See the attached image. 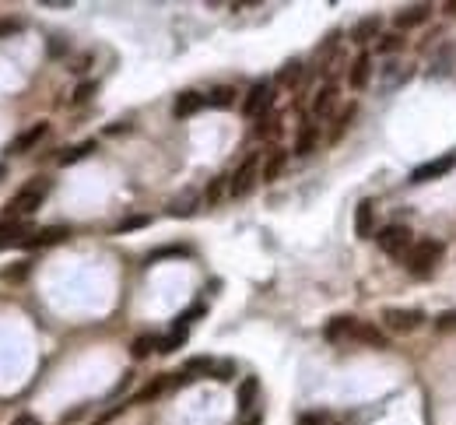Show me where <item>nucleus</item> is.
Segmentation results:
<instances>
[{
  "instance_id": "39",
  "label": "nucleus",
  "mask_w": 456,
  "mask_h": 425,
  "mask_svg": "<svg viewBox=\"0 0 456 425\" xmlns=\"http://www.w3.org/2000/svg\"><path fill=\"white\" fill-rule=\"evenodd\" d=\"M435 327H439V331H450V327H456V309H453V313H446V316H439V320H435Z\"/></svg>"
},
{
  "instance_id": "10",
  "label": "nucleus",
  "mask_w": 456,
  "mask_h": 425,
  "mask_svg": "<svg viewBox=\"0 0 456 425\" xmlns=\"http://www.w3.org/2000/svg\"><path fill=\"white\" fill-rule=\"evenodd\" d=\"M456 166V155H442V159H432V162H425V166H417L411 172V183H432V179H439V176H446V172Z\"/></svg>"
},
{
  "instance_id": "12",
  "label": "nucleus",
  "mask_w": 456,
  "mask_h": 425,
  "mask_svg": "<svg viewBox=\"0 0 456 425\" xmlns=\"http://www.w3.org/2000/svg\"><path fill=\"white\" fill-rule=\"evenodd\" d=\"M355 327H358V320H355V316H333V320H327V327H323V338L330 341V344L351 341V338H355Z\"/></svg>"
},
{
  "instance_id": "34",
  "label": "nucleus",
  "mask_w": 456,
  "mask_h": 425,
  "mask_svg": "<svg viewBox=\"0 0 456 425\" xmlns=\"http://www.w3.org/2000/svg\"><path fill=\"white\" fill-rule=\"evenodd\" d=\"M211 376L221 380V383H228L232 376H235V362H228V359H225V362H214V373H211Z\"/></svg>"
},
{
  "instance_id": "1",
  "label": "nucleus",
  "mask_w": 456,
  "mask_h": 425,
  "mask_svg": "<svg viewBox=\"0 0 456 425\" xmlns=\"http://www.w3.org/2000/svg\"><path fill=\"white\" fill-rule=\"evenodd\" d=\"M53 190V183L46 179V176H36V179H29L11 201H7V218L11 221H21V218H29V214H36L42 208V201H46V194Z\"/></svg>"
},
{
  "instance_id": "18",
  "label": "nucleus",
  "mask_w": 456,
  "mask_h": 425,
  "mask_svg": "<svg viewBox=\"0 0 456 425\" xmlns=\"http://www.w3.org/2000/svg\"><path fill=\"white\" fill-rule=\"evenodd\" d=\"M29 236H32V232H29L25 221H0V250H7V246H21Z\"/></svg>"
},
{
  "instance_id": "25",
  "label": "nucleus",
  "mask_w": 456,
  "mask_h": 425,
  "mask_svg": "<svg viewBox=\"0 0 456 425\" xmlns=\"http://www.w3.org/2000/svg\"><path fill=\"white\" fill-rule=\"evenodd\" d=\"M98 144L95 141H81V144H74V148H67L64 155H60V166H74V162H81V159H88L91 151H95Z\"/></svg>"
},
{
  "instance_id": "17",
  "label": "nucleus",
  "mask_w": 456,
  "mask_h": 425,
  "mask_svg": "<svg viewBox=\"0 0 456 425\" xmlns=\"http://www.w3.org/2000/svg\"><path fill=\"white\" fill-rule=\"evenodd\" d=\"M382 36V18L379 14H369V18H362L355 29H351V39L358 46H365V43H373V39H379Z\"/></svg>"
},
{
  "instance_id": "35",
  "label": "nucleus",
  "mask_w": 456,
  "mask_h": 425,
  "mask_svg": "<svg viewBox=\"0 0 456 425\" xmlns=\"http://www.w3.org/2000/svg\"><path fill=\"white\" fill-rule=\"evenodd\" d=\"M400 46H404L400 36H379V53H397Z\"/></svg>"
},
{
  "instance_id": "26",
  "label": "nucleus",
  "mask_w": 456,
  "mask_h": 425,
  "mask_svg": "<svg viewBox=\"0 0 456 425\" xmlns=\"http://www.w3.org/2000/svg\"><path fill=\"white\" fill-rule=\"evenodd\" d=\"M193 211H197V194H183V197H176V201L168 204V214H172V218H190Z\"/></svg>"
},
{
  "instance_id": "42",
  "label": "nucleus",
  "mask_w": 456,
  "mask_h": 425,
  "mask_svg": "<svg viewBox=\"0 0 456 425\" xmlns=\"http://www.w3.org/2000/svg\"><path fill=\"white\" fill-rule=\"evenodd\" d=\"M120 130H130V124H113V127H106V134H120Z\"/></svg>"
},
{
  "instance_id": "13",
  "label": "nucleus",
  "mask_w": 456,
  "mask_h": 425,
  "mask_svg": "<svg viewBox=\"0 0 456 425\" xmlns=\"http://www.w3.org/2000/svg\"><path fill=\"white\" fill-rule=\"evenodd\" d=\"M204 106H208V99H204L201 91H183V95H176V102H172V116H176V120H186V116L201 113Z\"/></svg>"
},
{
  "instance_id": "22",
  "label": "nucleus",
  "mask_w": 456,
  "mask_h": 425,
  "mask_svg": "<svg viewBox=\"0 0 456 425\" xmlns=\"http://www.w3.org/2000/svg\"><path fill=\"white\" fill-rule=\"evenodd\" d=\"M351 341H362V344H369V348H386V334H382L379 327H373V324H358Z\"/></svg>"
},
{
  "instance_id": "40",
  "label": "nucleus",
  "mask_w": 456,
  "mask_h": 425,
  "mask_svg": "<svg viewBox=\"0 0 456 425\" xmlns=\"http://www.w3.org/2000/svg\"><path fill=\"white\" fill-rule=\"evenodd\" d=\"M11 425H42V422L36 419V415H18V419H14Z\"/></svg>"
},
{
  "instance_id": "6",
  "label": "nucleus",
  "mask_w": 456,
  "mask_h": 425,
  "mask_svg": "<svg viewBox=\"0 0 456 425\" xmlns=\"http://www.w3.org/2000/svg\"><path fill=\"white\" fill-rule=\"evenodd\" d=\"M270 106H274V88H270V81H256L246 91V99H243V113H246L249 120H263Z\"/></svg>"
},
{
  "instance_id": "3",
  "label": "nucleus",
  "mask_w": 456,
  "mask_h": 425,
  "mask_svg": "<svg viewBox=\"0 0 456 425\" xmlns=\"http://www.w3.org/2000/svg\"><path fill=\"white\" fill-rule=\"evenodd\" d=\"M375 243H379L382 254L393 256V260H404V256L411 254V246H415L407 225H386L382 232H375Z\"/></svg>"
},
{
  "instance_id": "19",
  "label": "nucleus",
  "mask_w": 456,
  "mask_h": 425,
  "mask_svg": "<svg viewBox=\"0 0 456 425\" xmlns=\"http://www.w3.org/2000/svg\"><path fill=\"white\" fill-rule=\"evenodd\" d=\"M316 144H320V127H316V124H302L298 134H295V155L305 159V155L316 151Z\"/></svg>"
},
{
  "instance_id": "23",
  "label": "nucleus",
  "mask_w": 456,
  "mask_h": 425,
  "mask_svg": "<svg viewBox=\"0 0 456 425\" xmlns=\"http://www.w3.org/2000/svg\"><path fill=\"white\" fill-rule=\"evenodd\" d=\"M29 274H32V260H14V264H7V267L0 271V278L11 281V285H21Z\"/></svg>"
},
{
  "instance_id": "32",
  "label": "nucleus",
  "mask_w": 456,
  "mask_h": 425,
  "mask_svg": "<svg viewBox=\"0 0 456 425\" xmlns=\"http://www.w3.org/2000/svg\"><path fill=\"white\" fill-rule=\"evenodd\" d=\"M235 102V91L232 88H214L208 95V106H218V109H225V106H232Z\"/></svg>"
},
{
  "instance_id": "4",
  "label": "nucleus",
  "mask_w": 456,
  "mask_h": 425,
  "mask_svg": "<svg viewBox=\"0 0 456 425\" xmlns=\"http://www.w3.org/2000/svg\"><path fill=\"white\" fill-rule=\"evenodd\" d=\"M425 324V313L421 309H400V306H386L382 309V327L393 331V334H411Z\"/></svg>"
},
{
  "instance_id": "31",
  "label": "nucleus",
  "mask_w": 456,
  "mask_h": 425,
  "mask_svg": "<svg viewBox=\"0 0 456 425\" xmlns=\"http://www.w3.org/2000/svg\"><path fill=\"white\" fill-rule=\"evenodd\" d=\"M355 116H358V106H355V102H351V106H344V109H340V116H337V127H333V141H337V137H340V134H344V130L351 127V120H355Z\"/></svg>"
},
{
  "instance_id": "21",
  "label": "nucleus",
  "mask_w": 456,
  "mask_h": 425,
  "mask_svg": "<svg viewBox=\"0 0 456 425\" xmlns=\"http://www.w3.org/2000/svg\"><path fill=\"white\" fill-rule=\"evenodd\" d=\"M168 386H172V380H168V376H155V380L148 383V386H141V390H137V397H133L130 404H148V401L162 397V394H166Z\"/></svg>"
},
{
  "instance_id": "9",
  "label": "nucleus",
  "mask_w": 456,
  "mask_h": 425,
  "mask_svg": "<svg viewBox=\"0 0 456 425\" xmlns=\"http://www.w3.org/2000/svg\"><path fill=\"white\" fill-rule=\"evenodd\" d=\"M71 236V229L67 225H49V229H39V232H32L21 246L25 250H46V246H56V243H64Z\"/></svg>"
},
{
  "instance_id": "36",
  "label": "nucleus",
  "mask_w": 456,
  "mask_h": 425,
  "mask_svg": "<svg viewBox=\"0 0 456 425\" xmlns=\"http://www.w3.org/2000/svg\"><path fill=\"white\" fill-rule=\"evenodd\" d=\"M221 190H225V179H211V186H208V194H204V201H208V204H218V201H221Z\"/></svg>"
},
{
  "instance_id": "8",
  "label": "nucleus",
  "mask_w": 456,
  "mask_h": 425,
  "mask_svg": "<svg viewBox=\"0 0 456 425\" xmlns=\"http://www.w3.org/2000/svg\"><path fill=\"white\" fill-rule=\"evenodd\" d=\"M46 134H49V124H46V120H39V124H32V127H29V130H21V134H18V137H14V141L7 144V155H29V151H32V148L39 144V141L46 137Z\"/></svg>"
},
{
  "instance_id": "14",
  "label": "nucleus",
  "mask_w": 456,
  "mask_h": 425,
  "mask_svg": "<svg viewBox=\"0 0 456 425\" xmlns=\"http://www.w3.org/2000/svg\"><path fill=\"white\" fill-rule=\"evenodd\" d=\"M369 81H373V56L369 53H358L355 64H351V71H348V85L355 88V91H362V88H369Z\"/></svg>"
},
{
  "instance_id": "27",
  "label": "nucleus",
  "mask_w": 456,
  "mask_h": 425,
  "mask_svg": "<svg viewBox=\"0 0 456 425\" xmlns=\"http://www.w3.org/2000/svg\"><path fill=\"white\" fill-rule=\"evenodd\" d=\"M158 344H162V338H155V334H141V338L133 341V359H148L151 351H158Z\"/></svg>"
},
{
  "instance_id": "24",
  "label": "nucleus",
  "mask_w": 456,
  "mask_h": 425,
  "mask_svg": "<svg viewBox=\"0 0 456 425\" xmlns=\"http://www.w3.org/2000/svg\"><path fill=\"white\" fill-rule=\"evenodd\" d=\"M256 394H260V380L256 376H246L243 386H239V411H249L256 404Z\"/></svg>"
},
{
  "instance_id": "30",
  "label": "nucleus",
  "mask_w": 456,
  "mask_h": 425,
  "mask_svg": "<svg viewBox=\"0 0 456 425\" xmlns=\"http://www.w3.org/2000/svg\"><path fill=\"white\" fill-rule=\"evenodd\" d=\"M144 225H151V214H130V218H123L113 232L116 236H123V232H133V229H144Z\"/></svg>"
},
{
  "instance_id": "29",
  "label": "nucleus",
  "mask_w": 456,
  "mask_h": 425,
  "mask_svg": "<svg viewBox=\"0 0 456 425\" xmlns=\"http://www.w3.org/2000/svg\"><path fill=\"white\" fill-rule=\"evenodd\" d=\"M183 341H186V327H179V324H176V327H172V334H168V338H162L158 351H162V355H172V351H176Z\"/></svg>"
},
{
  "instance_id": "11",
  "label": "nucleus",
  "mask_w": 456,
  "mask_h": 425,
  "mask_svg": "<svg viewBox=\"0 0 456 425\" xmlns=\"http://www.w3.org/2000/svg\"><path fill=\"white\" fill-rule=\"evenodd\" d=\"M333 109H337V85L327 81V85L316 88V95H313V116L316 120H327Z\"/></svg>"
},
{
  "instance_id": "45",
  "label": "nucleus",
  "mask_w": 456,
  "mask_h": 425,
  "mask_svg": "<svg viewBox=\"0 0 456 425\" xmlns=\"http://www.w3.org/2000/svg\"><path fill=\"white\" fill-rule=\"evenodd\" d=\"M0 179H4V166H0Z\"/></svg>"
},
{
  "instance_id": "37",
  "label": "nucleus",
  "mask_w": 456,
  "mask_h": 425,
  "mask_svg": "<svg viewBox=\"0 0 456 425\" xmlns=\"http://www.w3.org/2000/svg\"><path fill=\"white\" fill-rule=\"evenodd\" d=\"M14 32H21V21L18 18H0V39H7Z\"/></svg>"
},
{
  "instance_id": "15",
  "label": "nucleus",
  "mask_w": 456,
  "mask_h": 425,
  "mask_svg": "<svg viewBox=\"0 0 456 425\" xmlns=\"http://www.w3.org/2000/svg\"><path fill=\"white\" fill-rule=\"evenodd\" d=\"M355 236L358 239H373L375 236V204L373 201H362L355 208Z\"/></svg>"
},
{
  "instance_id": "20",
  "label": "nucleus",
  "mask_w": 456,
  "mask_h": 425,
  "mask_svg": "<svg viewBox=\"0 0 456 425\" xmlns=\"http://www.w3.org/2000/svg\"><path fill=\"white\" fill-rule=\"evenodd\" d=\"M285 166H288V151H281V148H274L270 155H267V162H263V169H260V179L263 183H274L281 172H285Z\"/></svg>"
},
{
  "instance_id": "2",
  "label": "nucleus",
  "mask_w": 456,
  "mask_h": 425,
  "mask_svg": "<svg viewBox=\"0 0 456 425\" xmlns=\"http://www.w3.org/2000/svg\"><path fill=\"white\" fill-rule=\"evenodd\" d=\"M442 254H446V246H442L439 239H415L411 254L404 256V267H407L415 278H428V274L439 267Z\"/></svg>"
},
{
  "instance_id": "5",
  "label": "nucleus",
  "mask_w": 456,
  "mask_h": 425,
  "mask_svg": "<svg viewBox=\"0 0 456 425\" xmlns=\"http://www.w3.org/2000/svg\"><path fill=\"white\" fill-rule=\"evenodd\" d=\"M256 179H260V155L249 151L246 159H243V166L235 169V176L228 179V194L232 197H246L249 190L256 186Z\"/></svg>"
},
{
  "instance_id": "41",
  "label": "nucleus",
  "mask_w": 456,
  "mask_h": 425,
  "mask_svg": "<svg viewBox=\"0 0 456 425\" xmlns=\"http://www.w3.org/2000/svg\"><path fill=\"white\" fill-rule=\"evenodd\" d=\"M298 425H323V419H320V415H302Z\"/></svg>"
},
{
  "instance_id": "28",
  "label": "nucleus",
  "mask_w": 456,
  "mask_h": 425,
  "mask_svg": "<svg viewBox=\"0 0 456 425\" xmlns=\"http://www.w3.org/2000/svg\"><path fill=\"white\" fill-rule=\"evenodd\" d=\"M298 81H302V64H298V60H288V64L278 71V85L291 88V85H298Z\"/></svg>"
},
{
  "instance_id": "7",
  "label": "nucleus",
  "mask_w": 456,
  "mask_h": 425,
  "mask_svg": "<svg viewBox=\"0 0 456 425\" xmlns=\"http://www.w3.org/2000/svg\"><path fill=\"white\" fill-rule=\"evenodd\" d=\"M208 373H214V359H208V355H193V359L183 362L179 373H172V386L193 383V380H201V376H208Z\"/></svg>"
},
{
  "instance_id": "38",
  "label": "nucleus",
  "mask_w": 456,
  "mask_h": 425,
  "mask_svg": "<svg viewBox=\"0 0 456 425\" xmlns=\"http://www.w3.org/2000/svg\"><path fill=\"white\" fill-rule=\"evenodd\" d=\"M166 256H186V246H162L151 254V260H166Z\"/></svg>"
},
{
  "instance_id": "44",
  "label": "nucleus",
  "mask_w": 456,
  "mask_h": 425,
  "mask_svg": "<svg viewBox=\"0 0 456 425\" xmlns=\"http://www.w3.org/2000/svg\"><path fill=\"white\" fill-rule=\"evenodd\" d=\"M246 425H260V415H253V419H246Z\"/></svg>"
},
{
  "instance_id": "33",
  "label": "nucleus",
  "mask_w": 456,
  "mask_h": 425,
  "mask_svg": "<svg viewBox=\"0 0 456 425\" xmlns=\"http://www.w3.org/2000/svg\"><path fill=\"white\" fill-rule=\"evenodd\" d=\"M95 91H98V85H95V81H81V85L74 88V95H71V102H74V106H84V102H88V99L95 95Z\"/></svg>"
},
{
  "instance_id": "16",
  "label": "nucleus",
  "mask_w": 456,
  "mask_h": 425,
  "mask_svg": "<svg viewBox=\"0 0 456 425\" xmlns=\"http://www.w3.org/2000/svg\"><path fill=\"white\" fill-rule=\"evenodd\" d=\"M428 18H432V4H411V7H400L393 21H397V29H415Z\"/></svg>"
},
{
  "instance_id": "43",
  "label": "nucleus",
  "mask_w": 456,
  "mask_h": 425,
  "mask_svg": "<svg viewBox=\"0 0 456 425\" xmlns=\"http://www.w3.org/2000/svg\"><path fill=\"white\" fill-rule=\"evenodd\" d=\"M446 11H450V14L456 18V0H453V4H446Z\"/></svg>"
}]
</instances>
